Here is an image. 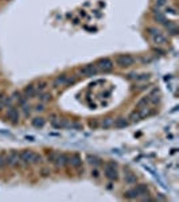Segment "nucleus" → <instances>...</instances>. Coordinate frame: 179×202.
I'll use <instances>...</instances> for the list:
<instances>
[{"instance_id":"2eb2a0df","label":"nucleus","mask_w":179,"mask_h":202,"mask_svg":"<svg viewBox=\"0 0 179 202\" xmlns=\"http://www.w3.org/2000/svg\"><path fill=\"white\" fill-rule=\"evenodd\" d=\"M124 182L127 185H135L137 182V178L132 171H125L124 172Z\"/></svg>"},{"instance_id":"393cba45","label":"nucleus","mask_w":179,"mask_h":202,"mask_svg":"<svg viewBox=\"0 0 179 202\" xmlns=\"http://www.w3.org/2000/svg\"><path fill=\"white\" fill-rule=\"evenodd\" d=\"M88 162L90 164H93V166H100L101 164V159L94 156V155H88Z\"/></svg>"},{"instance_id":"c9c22d12","label":"nucleus","mask_w":179,"mask_h":202,"mask_svg":"<svg viewBox=\"0 0 179 202\" xmlns=\"http://www.w3.org/2000/svg\"><path fill=\"white\" fill-rule=\"evenodd\" d=\"M166 3H167V0H155V6H156V8H160L162 6H164Z\"/></svg>"},{"instance_id":"0eeeda50","label":"nucleus","mask_w":179,"mask_h":202,"mask_svg":"<svg viewBox=\"0 0 179 202\" xmlns=\"http://www.w3.org/2000/svg\"><path fill=\"white\" fill-rule=\"evenodd\" d=\"M97 73H99V69L93 63H89L86 66L80 69V74H82L84 77H93V76H96Z\"/></svg>"},{"instance_id":"72a5a7b5","label":"nucleus","mask_w":179,"mask_h":202,"mask_svg":"<svg viewBox=\"0 0 179 202\" xmlns=\"http://www.w3.org/2000/svg\"><path fill=\"white\" fill-rule=\"evenodd\" d=\"M77 82V77H69L67 76V84L66 86H69V85H74Z\"/></svg>"},{"instance_id":"5701e85b","label":"nucleus","mask_w":179,"mask_h":202,"mask_svg":"<svg viewBox=\"0 0 179 202\" xmlns=\"http://www.w3.org/2000/svg\"><path fill=\"white\" fill-rule=\"evenodd\" d=\"M139 113H140L141 119H145V117H148V116L154 115V111H152L151 108H147V107H144V108L139 109Z\"/></svg>"},{"instance_id":"39448f33","label":"nucleus","mask_w":179,"mask_h":202,"mask_svg":"<svg viewBox=\"0 0 179 202\" xmlns=\"http://www.w3.org/2000/svg\"><path fill=\"white\" fill-rule=\"evenodd\" d=\"M6 117L7 120L12 124H18L19 123V119H20V113L18 111V108H15L14 105L12 107H8L7 108V112H6Z\"/></svg>"},{"instance_id":"9d476101","label":"nucleus","mask_w":179,"mask_h":202,"mask_svg":"<svg viewBox=\"0 0 179 202\" xmlns=\"http://www.w3.org/2000/svg\"><path fill=\"white\" fill-rule=\"evenodd\" d=\"M66 84H67V76L66 74L57 76L54 78V81H53V86H54L55 89H58L61 86H66Z\"/></svg>"},{"instance_id":"c85d7f7f","label":"nucleus","mask_w":179,"mask_h":202,"mask_svg":"<svg viewBox=\"0 0 179 202\" xmlns=\"http://www.w3.org/2000/svg\"><path fill=\"white\" fill-rule=\"evenodd\" d=\"M149 78V74H139V76H133V80L136 82H141V81H147Z\"/></svg>"},{"instance_id":"dca6fc26","label":"nucleus","mask_w":179,"mask_h":202,"mask_svg":"<svg viewBox=\"0 0 179 202\" xmlns=\"http://www.w3.org/2000/svg\"><path fill=\"white\" fill-rule=\"evenodd\" d=\"M23 94L26 99H32V97H35L36 96V89L34 85H27L26 88H24V90H23Z\"/></svg>"},{"instance_id":"2f4dec72","label":"nucleus","mask_w":179,"mask_h":202,"mask_svg":"<svg viewBox=\"0 0 179 202\" xmlns=\"http://www.w3.org/2000/svg\"><path fill=\"white\" fill-rule=\"evenodd\" d=\"M89 127H90L92 129H96L100 127V121L99 120H90L89 121Z\"/></svg>"},{"instance_id":"4c0bfd02","label":"nucleus","mask_w":179,"mask_h":202,"mask_svg":"<svg viewBox=\"0 0 179 202\" xmlns=\"http://www.w3.org/2000/svg\"><path fill=\"white\" fill-rule=\"evenodd\" d=\"M92 175L94 177V178H99V175H100V174H99V170H97V168L93 170V171H92Z\"/></svg>"},{"instance_id":"ddd939ff","label":"nucleus","mask_w":179,"mask_h":202,"mask_svg":"<svg viewBox=\"0 0 179 202\" xmlns=\"http://www.w3.org/2000/svg\"><path fill=\"white\" fill-rule=\"evenodd\" d=\"M152 38V42L156 44V46H164L166 43H167V38L162 34V32H158L156 35H154V36H151Z\"/></svg>"},{"instance_id":"e433bc0d","label":"nucleus","mask_w":179,"mask_h":202,"mask_svg":"<svg viewBox=\"0 0 179 202\" xmlns=\"http://www.w3.org/2000/svg\"><path fill=\"white\" fill-rule=\"evenodd\" d=\"M50 170H48V168H42V170H40V175H42V177H48V175H50Z\"/></svg>"},{"instance_id":"a878e982","label":"nucleus","mask_w":179,"mask_h":202,"mask_svg":"<svg viewBox=\"0 0 179 202\" xmlns=\"http://www.w3.org/2000/svg\"><path fill=\"white\" fill-rule=\"evenodd\" d=\"M47 81H39L38 82V85L35 86V89H36V93H42V92H44V89L47 88Z\"/></svg>"},{"instance_id":"20e7f679","label":"nucleus","mask_w":179,"mask_h":202,"mask_svg":"<svg viewBox=\"0 0 179 202\" xmlns=\"http://www.w3.org/2000/svg\"><path fill=\"white\" fill-rule=\"evenodd\" d=\"M3 162H4V164H8L11 167H16V166H19L22 163V160H20V152L11 151L7 156H3Z\"/></svg>"},{"instance_id":"58836bf2","label":"nucleus","mask_w":179,"mask_h":202,"mask_svg":"<svg viewBox=\"0 0 179 202\" xmlns=\"http://www.w3.org/2000/svg\"><path fill=\"white\" fill-rule=\"evenodd\" d=\"M3 164H4V162H3V156H0V168L3 167Z\"/></svg>"},{"instance_id":"9b49d317","label":"nucleus","mask_w":179,"mask_h":202,"mask_svg":"<svg viewBox=\"0 0 179 202\" xmlns=\"http://www.w3.org/2000/svg\"><path fill=\"white\" fill-rule=\"evenodd\" d=\"M69 164H71L74 168L80 170L82 167V159H81V156L78 154H73L71 156H69Z\"/></svg>"},{"instance_id":"a211bd4d","label":"nucleus","mask_w":179,"mask_h":202,"mask_svg":"<svg viewBox=\"0 0 179 202\" xmlns=\"http://www.w3.org/2000/svg\"><path fill=\"white\" fill-rule=\"evenodd\" d=\"M31 124H32V127H35V128H43L44 127V124H46V120L43 119V117H34L31 121Z\"/></svg>"},{"instance_id":"473e14b6","label":"nucleus","mask_w":179,"mask_h":202,"mask_svg":"<svg viewBox=\"0 0 179 202\" xmlns=\"http://www.w3.org/2000/svg\"><path fill=\"white\" fill-rule=\"evenodd\" d=\"M166 12H167V14H171L172 16H177V10H175V7H167V8H166Z\"/></svg>"},{"instance_id":"412c9836","label":"nucleus","mask_w":179,"mask_h":202,"mask_svg":"<svg viewBox=\"0 0 179 202\" xmlns=\"http://www.w3.org/2000/svg\"><path fill=\"white\" fill-rule=\"evenodd\" d=\"M148 104H149V100H148V94H147V96L141 97V99L137 101V103H136V108H137V109H141V108L147 107Z\"/></svg>"},{"instance_id":"aec40b11","label":"nucleus","mask_w":179,"mask_h":202,"mask_svg":"<svg viewBox=\"0 0 179 202\" xmlns=\"http://www.w3.org/2000/svg\"><path fill=\"white\" fill-rule=\"evenodd\" d=\"M113 121H115V119H113V117H105V119L101 120L100 125H101V127H103L104 129H108V128L113 127Z\"/></svg>"},{"instance_id":"cd10ccee","label":"nucleus","mask_w":179,"mask_h":202,"mask_svg":"<svg viewBox=\"0 0 179 202\" xmlns=\"http://www.w3.org/2000/svg\"><path fill=\"white\" fill-rule=\"evenodd\" d=\"M43 163V156L40 154L34 152V158H32V164H42Z\"/></svg>"},{"instance_id":"423d86ee","label":"nucleus","mask_w":179,"mask_h":202,"mask_svg":"<svg viewBox=\"0 0 179 202\" xmlns=\"http://www.w3.org/2000/svg\"><path fill=\"white\" fill-rule=\"evenodd\" d=\"M96 66L101 71H111L113 69V66H115V63H113V61L111 58H101V59L97 61Z\"/></svg>"},{"instance_id":"f03ea898","label":"nucleus","mask_w":179,"mask_h":202,"mask_svg":"<svg viewBox=\"0 0 179 202\" xmlns=\"http://www.w3.org/2000/svg\"><path fill=\"white\" fill-rule=\"evenodd\" d=\"M105 177L109 181H117L119 179V170H117V163L116 162H108L105 164Z\"/></svg>"},{"instance_id":"7c9ffc66","label":"nucleus","mask_w":179,"mask_h":202,"mask_svg":"<svg viewBox=\"0 0 179 202\" xmlns=\"http://www.w3.org/2000/svg\"><path fill=\"white\" fill-rule=\"evenodd\" d=\"M158 32H160V31L158 30L156 27H148V28H147V34H148L149 36H154V35H156Z\"/></svg>"},{"instance_id":"f257e3e1","label":"nucleus","mask_w":179,"mask_h":202,"mask_svg":"<svg viewBox=\"0 0 179 202\" xmlns=\"http://www.w3.org/2000/svg\"><path fill=\"white\" fill-rule=\"evenodd\" d=\"M145 194H148V186L144 183H140V185H136L135 187L127 190L124 193V197L127 200H135V198H141Z\"/></svg>"},{"instance_id":"c756f323","label":"nucleus","mask_w":179,"mask_h":202,"mask_svg":"<svg viewBox=\"0 0 179 202\" xmlns=\"http://www.w3.org/2000/svg\"><path fill=\"white\" fill-rule=\"evenodd\" d=\"M57 155H58V152H55V151H48V152H47V160L50 162V163H54Z\"/></svg>"},{"instance_id":"1a4fd4ad","label":"nucleus","mask_w":179,"mask_h":202,"mask_svg":"<svg viewBox=\"0 0 179 202\" xmlns=\"http://www.w3.org/2000/svg\"><path fill=\"white\" fill-rule=\"evenodd\" d=\"M32 158H34V151L24 149V151L20 152V160L24 164H32Z\"/></svg>"},{"instance_id":"f3484780","label":"nucleus","mask_w":179,"mask_h":202,"mask_svg":"<svg viewBox=\"0 0 179 202\" xmlns=\"http://www.w3.org/2000/svg\"><path fill=\"white\" fill-rule=\"evenodd\" d=\"M128 124H129V121L127 117H117L113 121V127L115 128H125V127H128Z\"/></svg>"},{"instance_id":"f8f14e48","label":"nucleus","mask_w":179,"mask_h":202,"mask_svg":"<svg viewBox=\"0 0 179 202\" xmlns=\"http://www.w3.org/2000/svg\"><path fill=\"white\" fill-rule=\"evenodd\" d=\"M152 15H154V19H155L158 23H160V24H164V22L167 20L166 15L159 10V8H156V7L152 10Z\"/></svg>"},{"instance_id":"bb28decb","label":"nucleus","mask_w":179,"mask_h":202,"mask_svg":"<svg viewBox=\"0 0 179 202\" xmlns=\"http://www.w3.org/2000/svg\"><path fill=\"white\" fill-rule=\"evenodd\" d=\"M20 108H22L24 116H28V115L31 113V111H32V109H31V105L28 104V101H27V103H24L23 105H20Z\"/></svg>"},{"instance_id":"4be33fe9","label":"nucleus","mask_w":179,"mask_h":202,"mask_svg":"<svg viewBox=\"0 0 179 202\" xmlns=\"http://www.w3.org/2000/svg\"><path fill=\"white\" fill-rule=\"evenodd\" d=\"M50 124L53 125L54 128H58L61 129V119L57 115H51L50 116Z\"/></svg>"},{"instance_id":"f704fd0d","label":"nucleus","mask_w":179,"mask_h":202,"mask_svg":"<svg viewBox=\"0 0 179 202\" xmlns=\"http://www.w3.org/2000/svg\"><path fill=\"white\" fill-rule=\"evenodd\" d=\"M34 111H36V112H43V111H44V104H43V103L36 104L35 108H34Z\"/></svg>"},{"instance_id":"6e6552de","label":"nucleus","mask_w":179,"mask_h":202,"mask_svg":"<svg viewBox=\"0 0 179 202\" xmlns=\"http://www.w3.org/2000/svg\"><path fill=\"white\" fill-rule=\"evenodd\" d=\"M54 164L59 168H63V167H66V166H69V155L67 154H63V152L58 154L54 160Z\"/></svg>"},{"instance_id":"7ed1b4c3","label":"nucleus","mask_w":179,"mask_h":202,"mask_svg":"<svg viewBox=\"0 0 179 202\" xmlns=\"http://www.w3.org/2000/svg\"><path fill=\"white\" fill-rule=\"evenodd\" d=\"M115 62L119 67H129L135 63V58L129 54H119L116 55Z\"/></svg>"},{"instance_id":"b1692460","label":"nucleus","mask_w":179,"mask_h":202,"mask_svg":"<svg viewBox=\"0 0 179 202\" xmlns=\"http://www.w3.org/2000/svg\"><path fill=\"white\" fill-rule=\"evenodd\" d=\"M38 99H39V101L40 103H47V101H50L51 100V94L50 93H44V92H42V93H39L38 94Z\"/></svg>"},{"instance_id":"6ab92c4d","label":"nucleus","mask_w":179,"mask_h":202,"mask_svg":"<svg viewBox=\"0 0 179 202\" xmlns=\"http://www.w3.org/2000/svg\"><path fill=\"white\" fill-rule=\"evenodd\" d=\"M127 119H128L129 123H137V121H140L141 120V116H140V113H139V109H137V111L131 112Z\"/></svg>"},{"instance_id":"4468645a","label":"nucleus","mask_w":179,"mask_h":202,"mask_svg":"<svg viewBox=\"0 0 179 202\" xmlns=\"http://www.w3.org/2000/svg\"><path fill=\"white\" fill-rule=\"evenodd\" d=\"M148 100H149V104H152V105H155V104L159 103V100H160L159 89H154V90L148 94Z\"/></svg>"}]
</instances>
